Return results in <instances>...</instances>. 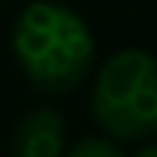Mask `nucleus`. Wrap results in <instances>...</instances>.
I'll use <instances>...</instances> for the list:
<instances>
[{
	"label": "nucleus",
	"instance_id": "nucleus-1",
	"mask_svg": "<svg viewBox=\"0 0 157 157\" xmlns=\"http://www.w3.org/2000/svg\"><path fill=\"white\" fill-rule=\"evenodd\" d=\"M13 55L45 93H67L93 64V35L77 10L58 0H32L13 26Z\"/></svg>",
	"mask_w": 157,
	"mask_h": 157
},
{
	"label": "nucleus",
	"instance_id": "nucleus-2",
	"mask_svg": "<svg viewBox=\"0 0 157 157\" xmlns=\"http://www.w3.org/2000/svg\"><path fill=\"white\" fill-rule=\"evenodd\" d=\"M93 119L119 141H147L157 128V64L147 48H122L99 67Z\"/></svg>",
	"mask_w": 157,
	"mask_h": 157
},
{
	"label": "nucleus",
	"instance_id": "nucleus-3",
	"mask_svg": "<svg viewBox=\"0 0 157 157\" xmlns=\"http://www.w3.org/2000/svg\"><path fill=\"white\" fill-rule=\"evenodd\" d=\"M64 154V122L55 109L42 106L19 119L13 128V157H61Z\"/></svg>",
	"mask_w": 157,
	"mask_h": 157
},
{
	"label": "nucleus",
	"instance_id": "nucleus-4",
	"mask_svg": "<svg viewBox=\"0 0 157 157\" xmlns=\"http://www.w3.org/2000/svg\"><path fill=\"white\" fill-rule=\"evenodd\" d=\"M67 157H125V154L119 151V144H112L106 138H83L80 144H74L67 151Z\"/></svg>",
	"mask_w": 157,
	"mask_h": 157
},
{
	"label": "nucleus",
	"instance_id": "nucleus-5",
	"mask_svg": "<svg viewBox=\"0 0 157 157\" xmlns=\"http://www.w3.org/2000/svg\"><path fill=\"white\" fill-rule=\"evenodd\" d=\"M135 157H157V147H154V144H144V147H141V151L135 154Z\"/></svg>",
	"mask_w": 157,
	"mask_h": 157
}]
</instances>
